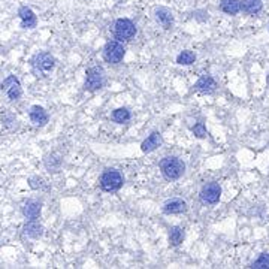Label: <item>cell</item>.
<instances>
[{"label": "cell", "mask_w": 269, "mask_h": 269, "mask_svg": "<svg viewBox=\"0 0 269 269\" xmlns=\"http://www.w3.org/2000/svg\"><path fill=\"white\" fill-rule=\"evenodd\" d=\"M160 172L163 175V178L168 181H177L179 179L184 172H185V163L182 159H179L177 156H166L160 160L159 163Z\"/></svg>", "instance_id": "cell-1"}, {"label": "cell", "mask_w": 269, "mask_h": 269, "mask_svg": "<svg viewBox=\"0 0 269 269\" xmlns=\"http://www.w3.org/2000/svg\"><path fill=\"white\" fill-rule=\"evenodd\" d=\"M30 64H32V71L35 74V77L42 78V77L48 75L49 72L54 71V68L57 64V60L51 52L42 51V52H38V54H35L32 57Z\"/></svg>", "instance_id": "cell-2"}, {"label": "cell", "mask_w": 269, "mask_h": 269, "mask_svg": "<svg viewBox=\"0 0 269 269\" xmlns=\"http://www.w3.org/2000/svg\"><path fill=\"white\" fill-rule=\"evenodd\" d=\"M99 185L105 193H115L124 185V177L118 169H105L99 178Z\"/></svg>", "instance_id": "cell-3"}, {"label": "cell", "mask_w": 269, "mask_h": 269, "mask_svg": "<svg viewBox=\"0 0 269 269\" xmlns=\"http://www.w3.org/2000/svg\"><path fill=\"white\" fill-rule=\"evenodd\" d=\"M138 33L136 24L130 18H118L115 20L112 26V35L120 42H129L132 41Z\"/></svg>", "instance_id": "cell-4"}, {"label": "cell", "mask_w": 269, "mask_h": 269, "mask_svg": "<svg viewBox=\"0 0 269 269\" xmlns=\"http://www.w3.org/2000/svg\"><path fill=\"white\" fill-rule=\"evenodd\" d=\"M222 197V185L217 181H211L202 185L200 191H199V200L204 205L208 207H214L220 202Z\"/></svg>", "instance_id": "cell-5"}, {"label": "cell", "mask_w": 269, "mask_h": 269, "mask_svg": "<svg viewBox=\"0 0 269 269\" xmlns=\"http://www.w3.org/2000/svg\"><path fill=\"white\" fill-rule=\"evenodd\" d=\"M102 55H103V60L109 64H118L123 61L124 55H126V48L123 42L120 41H108L105 46H103V51H102Z\"/></svg>", "instance_id": "cell-6"}, {"label": "cell", "mask_w": 269, "mask_h": 269, "mask_svg": "<svg viewBox=\"0 0 269 269\" xmlns=\"http://www.w3.org/2000/svg\"><path fill=\"white\" fill-rule=\"evenodd\" d=\"M105 86V71L99 66H93L86 71L84 89L87 91H97Z\"/></svg>", "instance_id": "cell-7"}, {"label": "cell", "mask_w": 269, "mask_h": 269, "mask_svg": "<svg viewBox=\"0 0 269 269\" xmlns=\"http://www.w3.org/2000/svg\"><path fill=\"white\" fill-rule=\"evenodd\" d=\"M0 90L2 93L6 94V97L14 102L18 100L23 96V89H21V83L15 75H9L6 80H3V83L0 84Z\"/></svg>", "instance_id": "cell-8"}, {"label": "cell", "mask_w": 269, "mask_h": 269, "mask_svg": "<svg viewBox=\"0 0 269 269\" xmlns=\"http://www.w3.org/2000/svg\"><path fill=\"white\" fill-rule=\"evenodd\" d=\"M153 15H154L156 23L160 24V26H162L163 29H166V30L171 29V27L174 26V23H175L174 12H172L169 8H166V6H157V8H154Z\"/></svg>", "instance_id": "cell-9"}, {"label": "cell", "mask_w": 269, "mask_h": 269, "mask_svg": "<svg viewBox=\"0 0 269 269\" xmlns=\"http://www.w3.org/2000/svg\"><path fill=\"white\" fill-rule=\"evenodd\" d=\"M193 90H194L196 93H199V94H211V93H214V91L217 90V83H216V80H214L211 75L204 74V75H200L199 80L194 83Z\"/></svg>", "instance_id": "cell-10"}, {"label": "cell", "mask_w": 269, "mask_h": 269, "mask_svg": "<svg viewBox=\"0 0 269 269\" xmlns=\"http://www.w3.org/2000/svg\"><path fill=\"white\" fill-rule=\"evenodd\" d=\"M188 207H187V202L179 199V197H174V199H169L163 204L162 207V213L163 214H168V216H174V214H184L187 213Z\"/></svg>", "instance_id": "cell-11"}, {"label": "cell", "mask_w": 269, "mask_h": 269, "mask_svg": "<svg viewBox=\"0 0 269 269\" xmlns=\"http://www.w3.org/2000/svg\"><path fill=\"white\" fill-rule=\"evenodd\" d=\"M18 17L21 20V27L23 29L32 30V29H35L38 26V17H36V14L29 6H20Z\"/></svg>", "instance_id": "cell-12"}, {"label": "cell", "mask_w": 269, "mask_h": 269, "mask_svg": "<svg viewBox=\"0 0 269 269\" xmlns=\"http://www.w3.org/2000/svg\"><path fill=\"white\" fill-rule=\"evenodd\" d=\"M162 144H163V138H162L160 132H153V133L147 136V139L142 141L141 151L145 153V154H150V153L156 151L159 147H162Z\"/></svg>", "instance_id": "cell-13"}, {"label": "cell", "mask_w": 269, "mask_h": 269, "mask_svg": "<svg viewBox=\"0 0 269 269\" xmlns=\"http://www.w3.org/2000/svg\"><path fill=\"white\" fill-rule=\"evenodd\" d=\"M42 213V204L36 199H29L23 205V216L27 220H38Z\"/></svg>", "instance_id": "cell-14"}, {"label": "cell", "mask_w": 269, "mask_h": 269, "mask_svg": "<svg viewBox=\"0 0 269 269\" xmlns=\"http://www.w3.org/2000/svg\"><path fill=\"white\" fill-rule=\"evenodd\" d=\"M44 235V226L38 220H27V223L23 227V236L27 239H39Z\"/></svg>", "instance_id": "cell-15"}, {"label": "cell", "mask_w": 269, "mask_h": 269, "mask_svg": "<svg viewBox=\"0 0 269 269\" xmlns=\"http://www.w3.org/2000/svg\"><path fill=\"white\" fill-rule=\"evenodd\" d=\"M29 118H30V121H32L35 126H39V127H42V126H45V124L49 121L48 112L45 111L42 106H39V105H33V106L30 108V111H29Z\"/></svg>", "instance_id": "cell-16"}, {"label": "cell", "mask_w": 269, "mask_h": 269, "mask_svg": "<svg viewBox=\"0 0 269 269\" xmlns=\"http://www.w3.org/2000/svg\"><path fill=\"white\" fill-rule=\"evenodd\" d=\"M263 9L262 0H241V12L245 15H257Z\"/></svg>", "instance_id": "cell-17"}, {"label": "cell", "mask_w": 269, "mask_h": 269, "mask_svg": "<svg viewBox=\"0 0 269 269\" xmlns=\"http://www.w3.org/2000/svg\"><path fill=\"white\" fill-rule=\"evenodd\" d=\"M219 8L226 15L235 17L241 12V0H220Z\"/></svg>", "instance_id": "cell-18"}, {"label": "cell", "mask_w": 269, "mask_h": 269, "mask_svg": "<svg viewBox=\"0 0 269 269\" xmlns=\"http://www.w3.org/2000/svg\"><path fill=\"white\" fill-rule=\"evenodd\" d=\"M111 120L117 124H126L132 120V114L127 108H117L111 114Z\"/></svg>", "instance_id": "cell-19"}, {"label": "cell", "mask_w": 269, "mask_h": 269, "mask_svg": "<svg viewBox=\"0 0 269 269\" xmlns=\"http://www.w3.org/2000/svg\"><path fill=\"white\" fill-rule=\"evenodd\" d=\"M184 238H185V232L182 227L179 226H172L169 229V244L172 247H178L184 242Z\"/></svg>", "instance_id": "cell-20"}, {"label": "cell", "mask_w": 269, "mask_h": 269, "mask_svg": "<svg viewBox=\"0 0 269 269\" xmlns=\"http://www.w3.org/2000/svg\"><path fill=\"white\" fill-rule=\"evenodd\" d=\"M44 165L49 172H58V169L61 168V159L55 154H48L45 156Z\"/></svg>", "instance_id": "cell-21"}, {"label": "cell", "mask_w": 269, "mask_h": 269, "mask_svg": "<svg viewBox=\"0 0 269 269\" xmlns=\"http://www.w3.org/2000/svg\"><path fill=\"white\" fill-rule=\"evenodd\" d=\"M196 61V54L191 49H184L177 55V64L179 66H190Z\"/></svg>", "instance_id": "cell-22"}, {"label": "cell", "mask_w": 269, "mask_h": 269, "mask_svg": "<svg viewBox=\"0 0 269 269\" xmlns=\"http://www.w3.org/2000/svg\"><path fill=\"white\" fill-rule=\"evenodd\" d=\"M250 268H269V253H262L254 262H251Z\"/></svg>", "instance_id": "cell-23"}, {"label": "cell", "mask_w": 269, "mask_h": 269, "mask_svg": "<svg viewBox=\"0 0 269 269\" xmlns=\"http://www.w3.org/2000/svg\"><path fill=\"white\" fill-rule=\"evenodd\" d=\"M191 132H193V134H194L196 138H199V139H205V138H208V130H207V126H205L202 121L196 123V124L191 127Z\"/></svg>", "instance_id": "cell-24"}, {"label": "cell", "mask_w": 269, "mask_h": 269, "mask_svg": "<svg viewBox=\"0 0 269 269\" xmlns=\"http://www.w3.org/2000/svg\"><path fill=\"white\" fill-rule=\"evenodd\" d=\"M0 120H2V124H3L5 127H8V129H9L11 126H14V123H17L15 115L11 114V112H5V114H2Z\"/></svg>", "instance_id": "cell-25"}, {"label": "cell", "mask_w": 269, "mask_h": 269, "mask_svg": "<svg viewBox=\"0 0 269 269\" xmlns=\"http://www.w3.org/2000/svg\"><path fill=\"white\" fill-rule=\"evenodd\" d=\"M29 185L32 188H35V190L42 188L44 187V179L41 178V177H32V178L29 179Z\"/></svg>", "instance_id": "cell-26"}, {"label": "cell", "mask_w": 269, "mask_h": 269, "mask_svg": "<svg viewBox=\"0 0 269 269\" xmlns=\"http://www.w3.org/2000/svg\"><path fill=\"white\" fill-rule=\"evenodd\" d=\"M266 29H268V32H269V21H268V24H266Z\"/></svg>", "instance_id": "cell-27"}, {"label": "cell", "mask_w": 269, "mask_h": 269, "mask_svg": "<svg viewBox=\"0 0 269 269\" xmlns=\"http://www.w3.org/2000/svg\"><path fill=\"white\" fill-rule=\"evenodd\" d=\"M268 84H269V75H268Z\"/></svg>", "instance_id": "cell-28"}]
</instances>
